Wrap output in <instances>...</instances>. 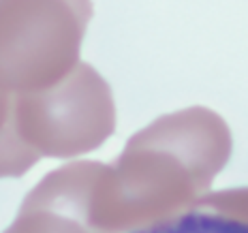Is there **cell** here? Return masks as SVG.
I'll return each instance as SVG.
<instances>
[{
	"label": "cell",
	"mask_w": 248,
	"mask_h": 233,
	"mask_svg": "<svg viewBox=\"0 0 248 233\" xmlns=\"http://www.w3.org/2000/svg\"><path fill=\"white\" fill-rule=\"evenodd\" d=\"M231 148L227 122L208 107L154 120L103 167L94 190L96 225L131 233L188 212L229 163Z\"/></svg>",
	"instance_id": "6da1fadb"
},
{
	"label": "cell",
	"mask_w": 248,
	"mask_h": 233,
	"mask_svg": "<svg viewBox=\"0 0 248 233\" xmlns=\"http://www.w3.org/2000/svg\"><path fill=\"white\" fill-rule=\"evenodd\" d=\"M92 0H0V69L17 92L58 84L79 64Z\"/></svg>",
	"instance_id": "7a4b0ae2"
},
{
	"label": "cell",
	"mask_w": 248,
	"mask_h": 233,
	"mask_svg": "<svg viewBox=\"0 0 248 233\" xmlns=\"http://www.w3.org/2000/svg\"><path fill=\"white\" fill-rule=\"evenodd\" d=\"M17 126L39 158H75L92 152L116 131L111 88L94 66L79 62L58 84L17 92Z\"/></svg>",
	"instance_id": "3957f363"
},
{
	"label": "cell",
	"mask_w": 248,
	"mask_h": 233,
	"mask_svg": "<svg viewBox=\"0 0 248 233\" xmlns=\"http://www.w3.org/2000/svg\"><path fill=\"white\" fill-rule=\"evenodd\" d=\"M103 167L99 160H79L49 171L26 195L4 233H107L94 220Z\"/></svg>",
	"instance_id": "277c9868"
},
{
	"label": "cell",
	"mask_w": 248,
	"mask_h": 233,
	"mask_svg": "<svg viewBox=\"0 0 248 233\" xmlns=\"http://www.w3.org/2000/svg\"><path fill=\"white\" fill-rule=\"evenodd\" d=\"M39 156L24 143L17 126V90L0 69V180L22 178Z\"/></svg>",
	"instance_id": "5b68a950"
},
{
	"label": "cell",
	"mask_w": 248,
	"mask_h": 233,
	"mask_svg": "<svg viewBox=\"0 0 248 233\" xmlns=\"http://www.w3.org/2000/svg\"><path fill=\"white\" fill-rule=\"evenodd\" d=\"M131 233H248V225L214 212L188 210L180 216Z\"/></svg>",
	"instance_id": "8992f818"
},
{
	"label": "cell",
	"mask_w": 248,
	"mask_h": 233,
	"mask_svg": "<svg viewBox=\"0 0 248 233\" xmlns=\"http://www.w3.org/2000/svg\"><path fill=\"white\" fill-rule=\"evenodd\" d=\"M190 210H203L242 220L248 225V188H229L218 193H205L193 203Z\"/></svg>",
	"instance_id": "52a82bcc"
}]
</instances>
